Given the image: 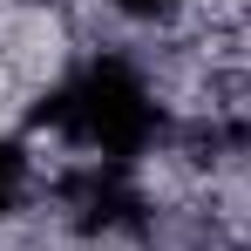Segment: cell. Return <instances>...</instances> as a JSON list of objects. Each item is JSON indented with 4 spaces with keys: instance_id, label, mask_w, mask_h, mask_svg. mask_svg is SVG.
Masks as SVG:
<instances>
[{
    "instance_id": "cell-3",
    "label": "cell",
    "mask_w": 251,
    "mask_h": 251,
    "mask_svg": "<svg viewBox=\"0 0 251 251\" xmlns=\"http://www.w3.org/2000/svg\"><path fill=\"white\" fill-rule=\"evenodd\" d=\"M123 27H176V21H190L204 0H102Z\"/></svg>"
},
{
    "instance_id": "cell-5",
    "label": "cell",
    "mask_w": 251,
    "mask_h": 251,
    "mask_svg": "<svg viewBox=\"0 0 251 251\" xmlns=\"http://www.w3.org/2000/svg\"><path fill=\"white\" fill-rule=\"evenodd\" d=\"M0 251H7V245H0Z\"/></svg>"
},
{
    "instance_id": "cell-1",
    "label": "cell",
    "mask_w": 251,
    "mask_h": 251,
    "mask_svg": "<svg viewBox=\"0 0 251 251\" xmlns=\"http://www.w3.org/2000/svg\"><path fill=\"white\" fill-rule=\"evenodd\" d=\"M27 136L68 150V163H150L170 136V109L150 68L123 48H95L88 61L61 68L27 109Z\"/></svg>"
},
{
    "instance_id": "cell-4",
    "label": "cell",
    "mask_w": 251,
    "mask_h": 251,
    "mask_svg": "<svg viewBox=\"0 0 251 251\" xmlns=\"http://www.w3.org/2000/svg\"><path fill=\"white\" fill-rule=\"evenodd\" d=\"M245 14H251V0H245Z\"/></svg>"
},
{
    "instance_id": "cell-2",
    "label": "cell",
    "mask_w": 251,
    "mask_h": 251,
    "mask_svg": "<svg viewBox=\"0 0 251 251\" xmlns=\"http://www.w3.org/2000/svg\"><path fill=\"white\" fill-rule=\"evenodd\" d=\"M34 204H48V163L34 150V136L0 129V224L27 217Z\"/></svg>"
}]
</instances>
